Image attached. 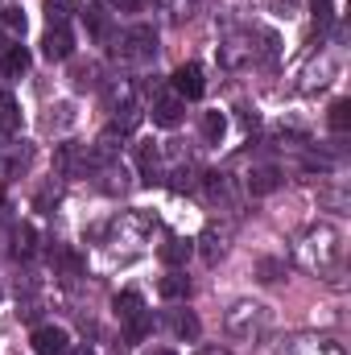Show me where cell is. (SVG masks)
Segmentation results:
<instances>
[{"mask_svg": "<svg viewBox=\"0 0 351 355\" xmlns=\"http://www.w3.org/2000/svg\"><path fill=\"white\" fill-rule=\"evenodd\" d=\"M298 257H302V265L314 268L318 277L331 272V268L343 261V232H339L335 223H318V227H310L306 240H302V248H298Z\"/></svg>", "mask_w": 351, "mask_h": 355, "instance_id": "1", "label": "cell"}, {"mask_svg": "<svg viewBox=\"0 0 351 355\" xmlns=\"http://www.w3.org/2000/svg\"><path fill=\"white\" fill-rule=\"evenodd\" d=\"M223 327H228V335H236V339H257L268 331V310H264L261 302H236L228 314H223Z\"/></svg>", "mask_w": 351, "mask_h": 355, "instance_id": "2", "label": "cell"}, {"mask_svg": "<svg viewBox=\"0 0 351 355\" xmlns=\"http://www.w3.org/2000/svg\"><path fill=\"white\" fill-rule=\"evenodd\" d=\"M153 50H157V29L153 25H132L116 42V58H124V62H145V58H153Z\"/></svg>", "mask_w": 351, "mask_h": 355, "instance_id": "3", "label": "cell"}, {"mask_svg": "<svg viewBox=\"0 0 351 355\" xmlns=\"http://www.w3.org/2000/svg\"><path fill=\"white\" fill-rule=\"evenodd\" d=\"M42 54H46L50 62H67V58L75 54V37H71V29H67V25H50L46 37H42Z\"/></svg>", "mask_w": 351, "mask_h": 355, "instance_id": "4", "label": "cell"}, {"mask_svg": "<svg viewBox=\"0 0 351 355\" xmlns=\"http://www.w3.org/2000/svg\"><path fill=\"white\" fill-rule=\"evenodd\" d=\"M207 91V83H203V67L198 62H182L174 71V95L178 99H198Z\"/></svg>", "mask_w": 351, "mask_h": 355, "instance_id": "5", "label": "cell"}, {"mask_svg": "<svg viewBox=\"0 0 351 355\" xmlns=\"http://www.w3.org/2000/svg\"><path fill=\"white\" fill-rule=\"evenodd\" d=\"M67 347H71V339L62 327H37L33 331V352L37 355H67Z\"/></svg>", "mask_w": 351, "mask_h": 355, "instance_id": "6", "label": "cell"}, {"mask_svg": "<svg viewBox=\"0 0 351 355\" xmlns=\"http://www.w3.org/2000/svg\"><path fill=\"white\" fill-rule=\"evenodd\" d=\"M182 116H186V99H178V95H157V99H153V124L178 128Z\"/></svg>", "mask_w": 351, "mask_h": 355, "instance_id": "7", "label": "cell"}, {"mask_svg": "<svg viewBox=\"0 0 351 355\" xmlns=\"http://www.w3.org/2000/svg\"><path fill=\"white\" fill-rule=\"evenodd\" d=\"M244 186H248L252 198H264V194H273L281 186V170L277 166H252V174L244 178Z\"/></svg>", "mask_w": 351, "mask_h": 355, "instance_id": "8", "label": "cell"}, {"mask_svg": "<svg viewBox=\"0 0 351 355\" xmlns=\"http://www.w3.org/2000/svg\"><path fill=\"white\" fill-rule=\"evenodd\" d=\"M103 103H108V112H128V107H137V87L128 79H116L103 87Z\"/></svg>", "mask_w": 351, "mask_h": 355, "instance_id": "9", "label": "cell"}, {"mask_svg": "<svg viewBox=\"0 0 351 355\" xmlns=\"http://www.w3.org/2000/svg\"><path fill=\"white\" fill-rule=\"evenodd\" d=\"M198 252H203V261H207V265H219V261H223V252H228V232L207 227V232L198 236Z\"/></svg>", "mask_w": 351, "mask_h": 355, "instance_id": "10", "label": "cell"}, {"mask_svg": "<svg viewBox=\"0 0 351 355\" xmlns=\"http://www.w3.org/2000/svg\"><path fill=\"white\" fill-rule=\"evenodd\" d=\"M190 252H194V240H182V236H170L162 248H157V257H162V265L166 268H178L190 261Z\"/></svg>", "mask_w": 351, "mask_h": 355, "instance_id": "11", "label": "cell"}, {"mask_svg": "<svg viewBox=\"0 0 351 355\" xmlns=\"http://www.w3.org/2000/svg\"><path fill=\"white\" fill-rule=\"evenodd\" d=\"M157 293H162L166 302H186V297H190V277L178 272V268H170V272L157 281Z\"/></svg>", "mask_w": 351, "mask_h": 355, "instance_id": "12", "label": "cell"}, {"mask_svg": "<svg viewBox=\"0 0 351 355\" xmlns=\"http://www.w3.org/2000/svg\"><path fill=\"white\" fill-rule=\"evenodd\" d=\"M29 62H33V54H29L25 46H4V58H0V71H4L8 79H21V75L29 71Z\"/></svg>", "mask_w": 351, "mask_h": 355, "instance_id": "13", "label": "cell"}, {"mask_svg": "<svg viewBox=\"0 0 351 355\" xmlns=\"http://www.w3.org/2000/svg\"><path fill=\"white\" fill-rule=\"evenodd\" d=\"M33 252H37V232H33L29 223L12 227V257H17V261H29Z\"/></svg>", "mask_w": 351, "mask_h": 355, "instance_id": "14", "label": "cell"}, {"mask_svg": "<svg viewBox=\"0 0 351 355\" xmlns=\"http://www.w3.org/2000/svg\"><path fill=\"white\" fill-rule=\"evenodd\" d=\"M170 331H174L178 339H186V343H194L203 327H198V318H194L190 310H170Z\"/></svg>", "mask_w": 351, "mask_h": 355, "instance_id": "15", "label": "cell"}, {"mask_svg": "<svg viewBox=\"0 0 351 355\" xmlns=\"http://www.w3.org/2000/svg\"><path fill=\"white\" fill-rule=\"evenodd\" d=\"M137 157H141V182H145V186H153V182L162 178V153H157L153 145H141V149H137Z\"/></svg>", "mask_w": 351, "mask_h": 355, "instance_id": "16", "label": "cell"}, {"mask_svg": "<svg viewBox=\"0 0 351 355\" xmlns=\"http://www.w3.org/2000/svg\"><path fill=\"white\" fill-rule=\"evenodd\" d=\"M149 331H153V310H137L132 318H124V339L128 343H141Z\"/></svg>", "mask_w": 351, "mask_h": 355, "instance_id": "17", "label": "cell"}, {"mask_svg": "<svg viewBox=\"0 0 351 355\" xmlns=\"http://www.w3.org/2000/svg\"><path fill=\"white\" fill-rule=\"evenodd\" d=\"M17 128H21V107H17V99L8 91H0V132L12 137Z\"/></svg>", "mask_w": 351, "mask_h": 355, "instance_id": "18", "label": "cell"}, {"mask_svg": "<svg viewBox=\"0 0 351 355\" xmlns=\"http://www.w3.org/2000/svg\"><path fill=\"white\" fill-rule=\"evenodd\" d=\"M228 132V116L223 112H203V141L207 145H219Z\"/></svg>", "mask_w": 351, "mask_h": 355, "instance_id": "19", "label": "cell"}, {"mask_svg": "<svg viewBox=\"0 0 351 355\" xmlns=\"http://www.w3.org/2000/svg\"><path fill=\"white\" fill-rule=\"evenodd\" d=\"M203 186H207V198L211 202H228L232 198V182H228V174H219V170H211V174L203 178Z\"/></svg>", "mask_w": 351, "mask_h": 355, "instance_id": "20", "label": "cell"}, {"mask_svg": "<svg viewBox=\"0 0 351 355\" xmlns=\"http://www.w3.org/2000/svg\"><path fill=\"white\" fill-rule=\"evenodd\" d=\"M327 120H331V128H335V132H348V128H351V99H335V103H331V112H327Z\"/></svg>", "mask_w": 351, "mask_h": 355, "instance_id": "21", "label": "cell"}, {"mask_svg": "<svg viewBox=\"0 0 351 355\" xmlns=\"http://www.w3.org/2000/svg\"><path fill=\"white\" fill-rule=\"evenodd\" d=\"M42 8H46V21H50V25H67V21H71V12H75V4H71V0H46Z\"/></svg>", "mask_w": 351, "mask_h": 355, "instance_id": "22", "label": "cell"}, {"mask_svg": "<svg viewBox=\"0 0 351 355\" xmlns=\"http://www.w3.org/2000/svg\"><path fill=\"white\" fill-rule=\"evenodd\" d=\"M137 310H145V302H141V293H132V289H124V293L116 297V314H120V318H132Z\"/></svg>", "mask_w": 351, "mask_h": 355, "instance_id": "23", "label": "cell"}, {"mask_svg": "<svg viewBox=\"0 0 351 355\" xmlns=\"http://www.w3.org/2000/svg\"><path fill=\"white\" fill-rule=\"evenodd\" d=\"M83 21H87V29L95 33V37H99V42H103V37L112 33V25H108V17H103L99 8H91V12H83Z\"/></svg>", "mask_w": 351, "mask_h": 355, "instance_id": "24", "label": "cell"}, {"mask_svg": "<svg viewBox=\"0 0 351 355\" xmlns=\"http://www.w3.org/2000/svg\"><path fill=\"white\" fill-rule=\"evenodd\" d=\"M0 21L8 33H25V12L21 8H0Z\"/></svg>", "mask_w": 351, "mask_h": 355, "instance_id": "25", "label": "cell"}, {"mask_svg": "<svg viewBox=\"0 0 351 355\" xmlns=\"http://www.w3.org/2000/svg\"><path fill=\"white\" fill-rule=\"evenodd\" d=\"M95 83H99V67H95V62H87V67H79V71H75V87H79V91L95 87Z\"/></svg>", "mask_w": 351, "mask_h": 355, "instance_id": "26", "label": "cell"}, {"mask_svg": "<svg viewBox=\"0 0 351 355\" xmlns=\"http://www.w3.org/2000/svg\"><path fill=\"white\" fill-rule=\"evenodd\" d=\"M174 190L182 194V190H194V170L190 166H178L174 170Z\"/></svg>", "mask_w": 351, "mask_h": 355, "instance_id": "27", "label": "cell"}, {"mask_svg": "<svg viewBox=\"0 0 351 355\" xmlns=\"http://www.w3.org/2000/svg\"><path fill=\"white\" fill-rule=\"evenodd\" d=\"M190 8H194V0H166V12H174V21L190 17Z\"/></svg>", "mask_w": 351, "mask_h": 355, "instance_id": "28", "label": "cell"}, {"mask_svg": "<svg viewBox=\"0 0 351 355\" xmlns=\"http://www.w3.org/2000/svg\"><path fill=\"white\" fill-rule=\"evenodd\" d=\"M285 272V265L281 261H261V281H277Z\"/></svg>", "mask_w": 351, "mask_h": 355, "instance_id": "29", "label": "cell"}, {"mask_svg": "<svg viewBox=\"0 0 351 355\" xmlns=\"http://www.w3.org/2000/svg\"><path fill=\"white\" fill-rule=\"evenodd\" d=\"M314 12H318V25H323V29H327L331 17H335V12H331V0H314Z\"/></svg>", "mask_w": 351, "mask_h": 355, "instance_id": "30", "label": "cell"}, {"mask_svg": "<svg viewBox=\"0 0 351 355\" xmlns=\"http://www.w3.org/2000/svg\"><path fill=\"white\" fill-rule=\"evenodd\" d=\"M116 8L120 12H137V8H145V0H116Z\"/></svg>", "mask_w": 351, "mask_h": 355, "instance_id": "31", "label": "cell"}, {"mask_svg": "<svg viewBox=\"0 0 351 355\" xmlns=\"http://www.w3.org/2000/svg\"><path fill=\"white\" fill-rule=\"evenodd\" d=\"M8 223H12V207H8V202H0V232H4Z\"/></svg>", "mask_w": 351, "mask_h": 355, "instance_id": "32", "label": "cell"}, {"mask_svg": "<svg viewBox=\"0 0 351 355\" xmlns=\"http://www.w3.org/2000/svg\"><path fill=\"white\" fill-rule=\"evenodd\" d=\"M198 355H232V352H228V347H215V343H211V347H198Z\"/></svg>", "mask_w": 351, "mask_h": 355, "instance_id": "33", "label": "cell"}, {"mask_svg": "<svg viewBox=\"0 0 351 355\" xmlns=\"http://www.w3.org/2000/svg\"><path fill=\"white\" fill-rule=\"evenodd\" d=\"M67 355H95L91 347H67Z\"/></svg>", "mask_w": 351, "mask_h": 355, "instance_id": "34", "label": "cell"}, {"mask_svg": "<svg viewBox=\"0 0 351 355\" xmlns=\"http://www.w3.org/2000/svg\"><path fill=\"white\" fill-rule=\"evenodd\" d=\"M145 355H174V352H145Z\"/></svg>", "mask_w": 351, "mask_h": 355, "instance_id": "35", "label": "cell"}]
</instances>
